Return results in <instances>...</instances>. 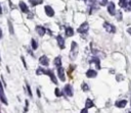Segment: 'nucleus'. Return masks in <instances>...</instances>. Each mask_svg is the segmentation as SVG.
Masks as SVG:
<instances>
[{"label": "nucleus", "mask_w": 131, "mask_h": 113, "mask_svg": "<svg viewBox=\"0 0 131 113\" xmlns=\"http://www.w3.org/2000/svg\"><path fill=\"white\" fill-rule=\"evenodd\" d=\"M71 46H72V48H71V51H70V59L71 60H75L77 55H78V51H79L78 44L76 42H72Z\"/></svg>", "instance_id": "1"}, {"label": "nucleus", "mask_w": 131, "mask_h": 113, "mask_svg": "<svg viewBox=\"0 0 131 113\" xmlns=\"http://www.w3.org/2000/svg\"><path fill=\"white\" fill-rule=\"evenodd\" d=\"M88 30H89V24H88V22H83V23L80 25V27L78 29V32H79L80 34H85V33L88 32Z\"/></svg>", "instance_id": "2"}, {"label": "nucleus", "mask_w": 131, "mask_h": 113, "mask_svg": "<svg viewBox=\"0 0 131 113\" xmlns=\"http://www.w3.org/2000/svg\"><path fill=\"white\" fill-rule=\"evenodd\" d=\"M103 27L106 30V32L107 33H115L116 32V27L113 25V24H111V23H108V22H103Z\"/></svg>", "instance_id": "3"}, {"label": "nucleus", "mask_w": 131, "mask_h": 113, "mask_svg": "<svg viewBox=\"0 0 131 113\" xmlns=\"http://www.w3.org/2000/svg\"><path fill=\"white\" fill-rule=\"evenodd\" d=\"M43 74H47V75H49V76H50V78H51V80H52L54 83H57L56 77H55V75H54V73H53V71H52V70H50V69H47V70H45V69H44V71H43Z\"/></svg>", "instance_id": "4"}, {"label": "nucleus", "mask_w": 131, "mask_h": 113, "mask_svg": "<svg viewBox=\"0 0 131 113\" xmlns=\"http://www.w3.org/2000/svg\"><path fill=\"white\" fill-rule=\"evenodd\" d=\"M63 93H64L67 96L72 97V96H73V88H72V86H71V84H66V86L63 87Z\"/></svg>", "instance_id": "5"}, {"label": "nucleus", "mask_w": 131, "mask_h": 113, "mask_svg": "<svg viewBox=\"0 0 131 113\" xmlns=\"http://www.w3.org/2000/svg\"><path fill=\"white\" fill-rule=\"evenodd\" d=\"M89 63H94L96 65V68L100 69V60L97 56H93L91 59H89Z\"/></svg>", "instance_id": "6"}, {"label": "nucleus", "mask_w": 131, "mask_h": 113, "mask_svg": "<svg viewBox=\"0 0 131 113\" xmlns=\"http://www.w3.org/2000/svg\"><path fill=\"white\" fill-rule=\"evenodd\" d=\"M39 62H40L41 65L47 66V65L49 64V59H48V57H47L46 55H43V56H41V57L39 58Z\"/></svg>", "instance_id": "7"}, {"label": "nucleus", "mask_w": 131, "mask_h": 113, "mask_svg": "<svg viewBox=\"0 0 131 113\" xmlns=\"http://www.w3.org/2000/svg\"><path fill=\"white\" fill-rule=\"evenodd\" d=\"M44 9H45V12H46V14H47L48 16H53V15H54V10H53V8H52L51 6L46 5V6L44 7Z\"/></svg>", "instance_id": "8"}, {"label": "nucleus", "mask_w": 131, "mask_h": 113, "mask_svg": "<svg viewBox=\"0 0 131 113\" xmlns=\"http://www.w3.org/2000/svg\"><path fill=\"white\" fill-rule=\"evenodd\" d=\"M56 41H57V44H58L59 48H60V49H63V48H64V39L59 35V36H57Z\"/></svg>", "instance_id": "9"}, {"label": "nucleus", "mask_w": 131, "mask_h": 113, "mask_svg": "<svg viewBox=\"0 0 131 113\" xmlns=\"http://www.w3.org/2000/svg\"><path fill=\"white\" fill-rule=\"evenodd\" d=\"M57 74H58V77L60 78V80H66V77H64V69L62 67H58L57 69Z\"/></svg>", "instance_id": "10"}, {"label": "nucleus", "mask_w": 131, "mask_h": 113, "mask_svg": "<svg viewBox=\"0 0 131 113\" xmlns=\"http://www.w3.org/2000/svg\"><path fill=\"white\" fill-rule=\"evenodd\" d=\"M107 11L111 15H115V3L114 2H110L108 6H107Z\"/></svg>", "instance_id": "11"}, {"label": "nucleus", "mask_w": 131, "mask_h": 113, "mask_svg": "<svg viewBox=\"0 0 131 113\" xmlns=\"http://www.w3.org/2000/svg\"><path fill=\"white\" fill-rule=\"evenodd\" d=\"M96 75H97V72H96L95 70H93V69H88V70L86 71V76L89 77V78H93V77H95Z\"/></svg>", "instance_id": "12"}, {"label": "nucleus", "mask_w": 131, "mask_h": 113, "mask_svg": "<svg viewBox=\"0 0 131 113\" xmlns=\"http://www.w3.org/2000/svg\"><path fill=\"white\" fill-rule=\"evenodd\" d=\"M0 99H1V101H2L5 105H7V100H6V98H5V95H4V92H3V88H2L1 82H0Z\"/></svg>", "instance_id": "13"}, {"label": "nucleus", "mask_w": 131, "mask_h": 113, "mask_svg": "<svg viewBox=\"0 0 131 113\" xmlns=\"http://www.w3.org/2000/svg\"><path fill=\"white\" fill-rule=\"evenodd\" d=\"M36 31H37V33L39 34V36H44L45 35V33H46V30H45V27H43V26H41V25H37L36 26Z\"/></svg>", "instance_id": "14"}, {"label": "nucleus", "mask_w": 131, "mask_h": 113, "mask_svg": "<svg viewBox=\"0 0 131 113\" xmlns=\"http://www.w3.org/2000/svg\"><path fill=\"white\" fill-rule=\"evenodd\" d=\"M127 104V101L126 100H121V101H117L115 103V106L118 107V108H124Z\"/></svg>", "instance_id": "15"}, {"label": "nucleus", "mask_w": 131, "mask_h": 113, "mask_svg": "<svg viewBox=\"0 0 131 113\" xmlns=\"http://www.w3.org/2000/svg\"><path fill=\"white\" fill-rule=\"evenodd\" d=\"M19 8H20V10H21L23 12H29V8H28L27 4H26L25 2H23V1L19 2Z\"/></svg>", "instance_id": "16"}, {"label": "nucleus", "mask_w": 131, "mask_h": 113, "mask_svg": "<svg viewBox=\"0 0 131 113\" xmlns=\"http://www.w3.org/2000/svg\"><path fill=\"white\" fill-rule=\"evenodd\" d=\"M119 5H120L122 8H125V9L127 10V6H129V5H128V0H120V1H119Z\"/></svg>", "instance_id": "17"}, {"label": "nucleus", "mask_w": 131, "mask_h": 113, "mask_svg": "<svg viewBox=\"0 0 131 113\" xmlns=\"http://www.w3.org/2000/svg\"><path fill=\"white\" fill-rule=\"evenodd\" d=\"M73 35H74V30L72 27H70V26L67 27L66 29V36L67 37H72Z\"/></svg>", "instance_id": "18"}, {"label": "nucleus", "mask_w": 131, "mask_h": 113, "mask_svg": "<svg viewBox=\"0 0 131 113\" xmlns=\"http://www.w3.org/2000/svg\"><path fill=\"white\" fill-rule=\"evenodd\" d=\"M53 63H54V65H55V66L60 67V65H61V59H60V57H59V56H58V57H56V58L54 59Z\"/></svg>", "instance_id": "19"}, {"label": "nucleus", "mask_w": 131, "mask_h": 113, "mask_svg": "<svg viewBox=\"0 0 131 113\" xmlns=\"http://www.w3.org/2000/svg\"><path fill=\"white\" fill-rule=\"evenodd\" d=\"M85 106H86V109H88V108H91V107H93V106H94V104H93L92 100H90V99H87V100H86V103H85Z\"/></svg>", "instance_id": "20"}, {"label": "nucleus", "mask_w": 131, "mask_h": 113, "mask_svg": "<svg viewBox=\"0 0 131 113\" xmlns=\"http://www.w3.org/2000/svg\"><path fill=\"white\" fill-rule=\"evenodd\" d=\"M31 44H32V48H33L34 50H36V49L38 48V44H37V42H36V40H35V39H32Z\"/></svg>", "instance_id": "21"}, {"label": "nucleus", "mask_w": 131, "mask_h": 113, "mask_svg": "<svg viewBox=\"0 0 131 113\" xmlns=\"http://www.w3.org/2000/svg\"><path fill=\"white\" fill-rule=\"evenodd\" d=\"M30 3L33 5V6H36L40 3H42V0H30Z\"/></svg>", "instance_id": "22"}, {"label": "nucleus", "mask_w": 131, "mask_h": 113, "mask_svg": "<svg viewBox=\"0 0 131 113\" xmlns=\"http://www.w3.org/2000/svg\"><path fill=\"white\" fill-rule=\"evenodd\" d=\"M82 90H83L84 92H88V91H89V87H88V84H87L86 82H83V83H82Z\"/></svg>", "instance_id": "23"}, {"label": "nucleus", "mask_w": 131, "mask_h": 113, "mask_svg": "<svg viewBox=\"0 0 131 113\" xmlns=\"http://www.w3.org/2000/svg\"><path fill=\"white\" fill-rule=\"evenodd\" d=\"M54 93H55L56 97H60V96H61V93H60V91H59V89H58V88H56V89H55Z\"/></svg>", "instance_id": "24"}, {"label": "nucleus", "mask_w": 131, "mask_h": 113, "mask_svg": "<svg viewBox=\"0 0 131 113\" xmlns=\"http://www.w3.org/2000/svg\"><path fill=\"white\" fill-rule=\"evenodd\" d=\"M8 26H9V32H10V34H13V27H12V25H11V22L8 20Z\"/></svg>", "instance_id": "25"}, {"label": "nucleus", "mask_w": 131, "mask_h": 113, "mask_svg": "<svg viewBox=\"0 0 131 113\" xmlns=\"http://www.w3.org/2000/svg\"><path fill=\"white\" fill-rule=\"evenodd\" d=\"M73 68H75V66H74V65H71V66H70V68H69V70H68V74L70 75V77H72V76H71V73H72Z\"/></svg>", "instance_id": "26"}, {"label": "nucleus", "mask_w": 131, "mask_h": 113, "mask_svg": "<svg viewBox=\"0 0 131 113\" xmlns=\"http://www.w3.org/2000/svg\"><path fill=\"white\" fill-rule=\"evenodd\" d=\"M106 2H107V0H99V4L101 6H104L106 4Z\"/></svg>", "instance_id": "27"}, {"label": "nucleus", "mask_w": 131, "mask_h": 113, "mask_svg": "<svg viewBox=\"0 0 131 113\" xmlns=\"http://www.w3.org/2000/svg\"><path fill=\"white\" fill-rule=\"evenodd\" d=\"M27 90H28L29 96H30V97H32V92H31V88H30V86H27Z\"/></svg>", "instance_id": "28"}, {"label": "nucleus", "mask_w": 131, "mask_h": 113, "mask_svg": "<svg viewBox=\"0 0 131 113\" xmlns=\"http://www.w3.org/2000/svg\"><path fill=\"white\" fill-rule=\"evenodd\" d=\"M80 113H88V111H87V109L85 108V109H83V110H81V112Z\"/></svg>", "instance_id": "29"}, {"label": "nucleus", "mask_w": 131, "mask_h": 113, "mask_svg": "<svg viewBox=\"0 0 131 113\" xmlns=\"http://www.w3.org/2000/svg\"><path fill=\"white\" fill-rule=\"evenodd\" d=\"M121 78H122V75H118V76H117V80H118V81H120V80H122Z\"/></svg>", "instance_id": "30"}, {"label": "nucleus", "mask_w": 131, "mask_h": 113, "mask_svg": "<svg viewBox=\"0 0 131 113\" xmlns=\"http://www.w3.org/2000/svg\"><path fill=\"white\" fill-rule=\"evenodd\" d=\"M37 94H38V97H41V96H40V91H39V90H37Z\"/></svg>", "instance_id": "31"}, {"label": "nucleus", "mask_w": 131, "mask_h": 113, "mask_svg": "<svg viewBox=\"0 0 131 113\" xmlns=\"http://www.w3.org/2000/svg\"><path fill=\"white\" fill-rule=\"evenodd\" d=\"M127 31H128V33H129V34H130V35H131V27H129V29H128V30H127Z\"/></svg>", "instance_id": "32"}, {"label": "nucleus", "mask_w": 131, "mask_h": 113, "mask_svg": "<svg viewBox=\"0 0 131 113\" xmlns=\"http://www.w3.org/2000/svg\"><path fill=\"white\" fill-rule=\"evenodd\" d=\"M128 5L130 6V8H131V0H129V2H128Z\"/></svg>", "instance_id": "33"}, {"label": "nucleus", "mask_w": 131, "mask_h": 113, "mask_svg": "<svg viewBox=\"0 0 131 113\" xmlns=\"http://www.w3.org/2000/svg\"><path fill=\"white\" fill-rule=\"evenodd\" d=\"M1 37H2V31H1V29H0V39H1Z\"/></svg>", "instance_id": "34"}, {"label": "nucleus", "mask_w": 131, "mask_h": 113, "mask_svg": "<svg viewBox=\"0 0 131 113\" xmlns=\"http://www.w3.org/2000/svg\"><path fill=\"white\" fill-rule=\"evenodd\" d=\"M2 13V8H1V5H0V14Z\"/></svg>", "instance_id": "35"}, {"label": "nucleus", "mask_w": 131, "mask_h": 113, "mask_svg": "<svg viewBox=\"0 0 131 113\" xmlns=\"http://www.w3.org/2000/svg\"><path fill=\"white\" fill-rule=\"evenodd\" d=\"M127 113H131V110H128V111H127Z\"/></svg>", "instance_id": "36"}, {"label": "nucleus", "mask_w": 131, "mask_h": 113, "mask_svg": "<svg viewBox=\"0 0 131 113\" xmlns=\"http://www.w3.org/2000/svg\"><path fill=\"white\" fill-rule=\"evenodd\" d=\"M84 1H85V2H86V1H87V0H84Z\"/></svg>", "instance_id": "37"}, {"label": "nucleus", "mask_w": 131, "mask_h": 113, "mask_svg": "<svg viewBox=\"0 0 131 113\" xmlns=\"http://www.w3.org/2000/svg\"><path fill=\"white\" fill-rule=\"evenodd\" d=\"M130 103H131V101H130ZM130 105H131V104H130Z\"/></svg>", "instance_id": "38"}]
</instances>
